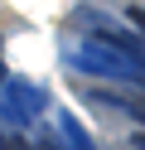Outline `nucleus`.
Returning <instances> with one entry per match:
<instances>
[{"label":"nucleus","mask_w":145,"mask_h":150,"mask_svg":"<svg viewBox=\"0 0 145 150\" xmlns=\"http://www.w3.org/2000/svg\"><path fill=\"white\" fill-rule=\"evenodd\" d=\"M135 145H140V150H145V136H135Z\"/></svg>","instance_id":"f257e3e1"}]
</instances>
